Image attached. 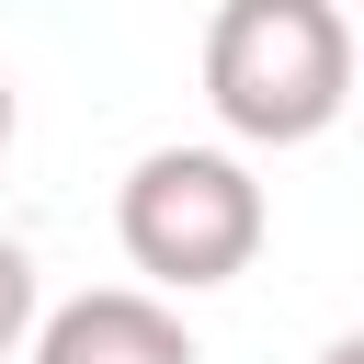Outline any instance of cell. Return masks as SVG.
Wrapping results in <instances>:
<instances>
[{
	"mask_svg": "<svg viewBox=\"0 0 364 364\" xmlns=\"http://www.w3.org/2000/svg\"><path fill=\"white\" fill-rule=\"evenodd\" d=\"M353 102V23L341 0H216L205 23V114L228 148H307Z\"/></svg>",
	"mask_w": 364,
	"mask_h": 364,
	"instance_id": "1",
	"label": "cell"
},
{
	"mask_svg": "<svg viewBox=\"0 0 364 364\" xmlns=\"http://www.w3.org/2000/svg\"><path fill=\"white\" fill-rule=\"evenodd\" d=\"M273 205L239 148H148L114 182V250L148 273V296H216L262 262Z\"/></svg>",
	"mask_w": 364,
	"mask_h": 364,
	"instance_id": "2",
	"label": "cell"
},
{
	"mask_svg": "<svg viewBox=\"0 0 364 364\" xmlns=\"http://www.w3.org/2000/svg\"><path fill=\"white\" fill-rule=\"evenodd\" d=\"M23 364H205V341L182 330L171 296H148V284H91V296H68V307H34Z\"/></svg>",
	"mask_w": 364,
	"mask_h": 364,
	"instance_id": "3",
	"label": "cell"
},
{
	"mask_svg": "<svg viewBox=\"0 0 364 364\" xmlns=\"http://www.w3.org/2000/svg\"><path fill=\"white\" fill-rule=\"evenodd\" d=\"M34 307H46V296H34V250H23L11 228H0V364H11L23 341H34Z\"/></svg>",
	"mask_w": 364,
	"mask_h": 364,
	"instance_id": "4",
	"label": "cell"
},
{
	"mask_svg": "<svg viewBox=\"0 0 364 364\" xmlns=\"http://www.w3.org/2000/svg\"><path fill=\"white\" fill-rule=\"evenodd\" d=\"M11 125H23V91H11V68H0V148H11Z\"/></svg>",
	"mask_w": 364,
	"mask_h": 364,
	"instance_id": "5",
	"label": "cell"
},
{
	"mask_svg": "<svg viewBox=\"0 0 364 364\" xmlns=\"http://www.w3.org/2000/svg\"><path fill=\"white\" fill-rule=\"evenodd\" d=\"M318 364H364V341H330V353H318Z\"/></svg>",
	"mask_w": 364,
	"mask_h": 364,
	"instance_id": "6",
	"label": "cell"
}]
</instances>
